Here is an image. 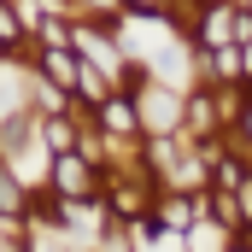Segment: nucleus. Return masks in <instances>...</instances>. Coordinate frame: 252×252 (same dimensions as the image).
<instances>
[{"mask_svg": "<svg viewBox=\"0 0 252 252\" xmlns=\"http://www.w3.org/2000/svg\"><path fill=\"white\" fill-rule=\"evenodd\" d=\"M241 76H247V82H252V35H247V41H241Z\"/></svg>", "mask_w": 252, "mask_h": 252, "instance_id": "obj_10", "label": "nucleus"}, {"mask_svg": "<svg viewBox=\"0 0 252 252\" xmlns=\"http://www.w3.org/2000/svg\"><path fill=\"white\" fill-rule=\"evenodd\" d=\"M235 199H241V217L252 223V170H241V182H235Z\"/></svg>", "mask_w": 252, "mask_h": 252, "instance_id": "obj_8", "label": "nucleus"}, {"mask_svg": "<svg viewBox=\"0 0 252 252\" xmlns=\"http://www.w3.org/2000/svg\"><path fill=\"white\" fill-rule=\"evenodd\" d=\"M94 124H100V135L112 141H141V118H135V100L129 94H106L100 106H94Z\"/></svg>", "mask_w": 252, "mask_h": 252, "instance_id": "obj_4", "label": "nucleus"}, {"mask_svg": "<svg viewBox=\"0 0 252 252\" xmlns=\"http://www.w3.org/2000/svg\"><path fill=\"white\" fill-rule=\"evenodd\" d=\"M76 135H82V129L64 118V106H59V112H41V147H47V153H70Z\"/></svg>", "mask_w": 252, "mask_h": 252, "instance_id": "obj_6", "label": "nucleus"}, {"mask_svg": "<svg viewBox=\"0 0 252 252\" xmlns=\"http://www.w3.org/2000/svg\"><path fill=\"white\" fill-rule=\"evenodd\" d=\"M94 18H124V0H82Z\"/></svg>", "mask_w": 252, "mask_h": 252, "instance_id": "obj_9", "label": "nucleus"}, {"mask_svg": "<svg viewBox=\"0 0 252 252\" xmlns=\"http://www.w3.org/2000/svg\"><path fill=\"white\" fill-rule=\"evenodd\" d=\"M47 188L59 193L64 205H100V193H106V170L70 147V153H53V164H47Z\"/></svg>", "mask_w": 252, "mask_h": 252, "instance_id": "obj_1", "label": "nucleus"}, {"mask_svg": "<svg viewBox=\"0 0 252 252\" xmlns=\"http://www.w3.org/2000/svg\"><path fill=\"white\" fill-rule=\"evenodd\" d=\"M129 100H135L141 135H176V129H182V100H176V88H164L153 70L129 88Z\"/></svg>", "mask_w": 252, "mask_h": 252, "instance_id": "obj_2", "label": "nucleus"}, {"mask_svg": "<svg viewBox=\"0 0 252 252\" xmlns=\"http://www.w3.org/2000/svg\"><path fill=\"white\" fill-rule=\"evenodd\" d=\"M24 205H30V193H24L18 176H12V164L0 158V223H18V217H24Z\"/></svg>", "mask_w": 252, "mask_h": 252, "instance_id": "obj_7", "label": "nucleus"}, {"mask_svg": "<svg viewBox=\"0 0 252 252\" xmlns=\"http://www.w3.org/2000/svg\"><path fill=\"white\" fill-rule=\"evenodd\" d=\"M0 41H6V59H12V53L35 59V41H30V30H24V18L12 12V0H0Z\"/></svg>", "mask_w": 252, "mask_h": 252, "instance_id": "obj_5", "label": "nucleus"}, {"mask_svg": "<svg viewBox=\"0 0 252 252\" xmlns=\"http://www.w3.org/2000/svg\"><path fill=\"white\" fill-rule=\"evenodd\" d=\"M0 59H6V41H0Z\"/></svg>", "mask_w": 252, "mask_h": 252, "instance_id": "obj_11", "label": "nucleus"}, {"mask_svg": "<svg viewBox=\"0 0 252 252\" xmlns=\"http://www.w3.org/2000/svg\"><path fill=\"white\" fill-rule=\"evenodd\" d=\"M158 205V182L135 164V170H124L118 182H112V217H124V223H135L141 211H153Z\"/></svg>", "mask_w": 252, "mask_h": 252, "instance_id": "obj_3", "label": "nucleus"}]
</instances>
